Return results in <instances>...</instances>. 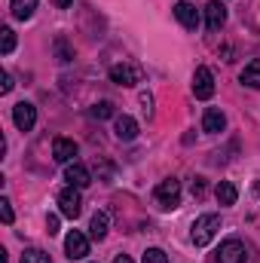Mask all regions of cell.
I'll list each match as a JSON object with an SVG mask.
<instances>
[{
    "instance_id": "obj_1",
    "label": "cell",
    "mask_w": 260,
    "mask_h": 263,
    "mask_svg": "<svg viewBox=\"0 0 260 263\" xmlns=\"http://www.w3.org/2000/svg\"><path fill=\"white\" fill-rule=\"evenodd\" d=\"M220 230V214H202L193 220V230H190V242L196 248H205Z\"/></svg>"
},
{
    "instance_id": "obj_2",
    "label": "cell",
    "mask_w": 260,
    "mask_h": 263,
    "mask_svg": "<svg viewBox=\"0 0 260 263\" xmlns=\"http://www.w3.org/2000/svg\"><path fill=\"white\" fill-rule=\"evenodd\" d=\"M153 199H156V205L159 208H178L181 205V181L178 178H165V181H159L156 184V190H153Z\"/></svg>"
},
{
    "instance_id": "obj_3",
    "label": "cell",
    "mask_w": 260,
    "mask_h": 263,
    "mask_svg": "<svg viewBox=\"0 0 260 263\" xmlns=\"http://www.w3.org/2000/svg\"><path fill=\"white\" fill-rule=\"evenodd\" d=\"M59 211H62L65 217H70V220L80 217V211H83V196H80L77 187H65V190L59 193Z\"/></svg>"
},
{
    "instance_id": "obj_4",
    "label": "cell",
    "mask_w": 260,
    "mask_h": 263,
    "mask_svg": "<svg viewBox=\"0 0 260 263\" xmlns=\"http://www.w3.org/2000/svg\"><path fill=\"white\" fill-rule=\"evenodd\" d=\"M193 95L199 101H208L211 95H214V73H211V67H196L193 73Z\"/></svg>"
},
{
    "instance_id": "obj_5",
    "label": "cell",
    "mask_w": 260,
    "mask_h": 263,
    "mask_svg": "<svg viewBox=\"0 0 260 263\" xmlns=\"http://www.w3.org/2000/svg\"><path fill=\"white\" fill-rule=\"evenodd\" d=\"M110 80H114L117 86H135V83H141V80H144V70H141L138 65L123 62V65L110 67Z\"/></svg>"
},
{
    "instance_id": "obj_6",
    "label": "cell",
    "mask_w": 260,
    "mask_h": 263,
    "mask_svg": "<svg viewBox=\"0 0 260 263\" xmlns=\"http://www.w3.org/2000/svg\"><path fill=\"white\" fill-rule=\"evenodd\" d=\"M12 123H15L18 132H31L37 126V107L28 104V101H18V104L12 107Z\"/></svg>"
},
{
    "instance_id": "obj_7",
    "label": "cell",
    "mask_w": 260,
    "mask_h": 263,
    "mask_svg": "<svg viewBox=\"0 0 260 263\" xmlns=\"http://www.w3.org/2000/svg\"><path fill=\"white\" fill-rule=\"evenodd\" d=\"M65 254L70 260H83L89 254V239L80 233V230H70L65 236Z\"/></svg>"
},
{
    "instance_id": "obj_8",
    "label": "cell",
    "mask_w": 260,
    "mask_h": 263,
    "mask_svg": "<svg viewBox=\"0 0 260 263\" xmlns=\"http://www.w3.org/2000/svg\"><path fill=\"white\" fill-rule=\"evenodd\" d=\"M217 263H245V245L239 239H227L220 248H217Z\"/></svg>"
},
{
    "instance_id": "obj_9",
    "label": "cell",
    "mask_w": 260,
    "mask_h": 263,
    "mask_svg": "<svg viewBox=\"0 0 260 263\" xmlns=\"http://www.w3.org/2000/svg\"><path fill=\"white\" fill-rule=\"evenodd\" d=\"M65 181H67V187H77V190H83V187H89V184H92V172H89L83 162H67Z\"/></svg>"
},
{
    "instance_id": "obj_10",
    "label": "cell",
    "mask_w": 260,
    "mask_h": 263,
    "mask_svg": "<svg viewBox=\"0 0 260 263\" xmlns=\"http://www.w3.org/2000/svg\"><path fill=\"white\" fill-rule=\"evenodd\" d=\"M205 25H208V31H220L227 25V6H224V0H208L205 3Z\"/></svg>"
},
{
    "instance_id": "obj_11",
    "label": "cell",
    "mask_w": 260,
    "mask_h": 263,
    "mask_svg": "<svg viewBox=\"0 0 260 263\" xmlns=\"http://www.w3.org/2000/svg\"><path fill=\"white\" fill-rule=\"evenodd\" d=\"M175 18H178L187 31H196V28H199V9H196L193 3H187V0H178V3H175Z\"/></svg>"
},
{
    "instance_id": "obj_12",
    "label": "cell",
    "mask_w": 260,
    "mask_h": 263,
    "mask_svg": "<svg viewBox=\"0 0 260 263\" xmlns=\"http://www.w3.org/2000/svg\"><path fill=\"white\" fill-rule=\"evenodd\" d=\"M227 129V117H224V110H217V107H208L205 114H202V132H208V135H217V132Z\"/></svg>"
},
{
    "instance_id": "obj_13",
    "label": "cell",
    "mask_w": 260,
    "mask_h": 263,
    "mask_svg": "<svg viewBox=\"0 0 260 263\" xmlns=\"http://www.w3.org/2000/svg\"><path fill=\"white\" fill-rule=\"evenodd\" d=\"M52 156H55V162H77L73 156H77V144L70 141V138H55L52 141Z\"/></svg>"
},
{
    "instance_id": "obj_14",
    "label": "cell",
    "mask_w": 260,
    "mask_h": 263,
    "mask_svg": "<svg viewBox=\"0 0 260 263\" xmlns=\"http://www.w3.org/2000/svg\"><path fill=\"white\" fill-rule=\"evenodd\" d=\"M107 227H110V217H107V211H95V214H92V220H89V236L101 242V239L107 236Z\"/></svg>"
},
{
    "instance_id": "obj_15",
    "label": "cell",
    "mask_w": 260,
    "mask_h": 263,
    "mask_svg": "<svg viewBox=\"0 0 260 263\" xmlns=\"http://www.w3.org/2000/svg\"><path fill=\"white\" fill-rule=\"evenodd\" d=\"M117 138L120 141H135L138 138V120H132V117H117Z\"/></svg>"
},
{
    "instance_id": "obj_16",
    "label": "cell",
    "mask_w": 260,
    "mask_h": 263,
    "mask_svg": "<svg viewBox=\"0 0 260 263\" xmlns=\"http://www.w3.org/2000/svg\"><path fill=\"white\" fill-rule=\"evenodd\" d=\"M214 196L220 205H236V199H239V190H236V184L233 181H220L217 187H214Z\"/></svg>"
},
{
    "instance_id": "obj_17",
    "label": "cell",
    "mask_w": 260,
    "mask_h": 263,
    "mask_svg": "<svg viewBox=\"0 0 260 263\" xmlns=\"http://www.w3.org/2000/svg\"><path fill=\"white\" fill-rule=\"evenodd\" d=\"M239 80H242L248 89H260V59H254V62H248V65L242 67Z\"/></svg>"
},
{
    "instance_id": "obj_18",
    "label": "cell",
    "mask_w": 260,
    "mask_h": 263,
    "mask_svg": "<svg viewBox=\"0 0 260 263\" xmlns=\"http://www.w3.org/2000/svg\"><path fill=\"white\" fill-rule=\"evenodd\" d=\"M9 9H12V15H15V18L28 22V18L34 15V9H37V0H12V3H9Z\"/></svg>"
},
{
    "instance_id": "obj_19",
    "label": "cell",
    "mask_w": 260,
    "mask_h": 263,
    "mask_svg": "<svg viewBox=\"0 0 260 263\" xmlns=\"http://www.w3.org/2000/svg\"><path fill=\"white\" fill-rule=\"evenodd\" d=\"M242 18H245V25L260 31V0H248V6L242 9Z\"/></svg>"
},
{
    "instance_id": "obj_20",
    "label": "cell",
    "mask_w": 260,
    "mask_h": 263,
    "mask_svg": "<svg viewBox=\"0 0 260 263\" xmlns=\"http://www.w3.org/2000/svg\"><path fill=\"white\" fill-rule=\"evenodd\" d=\"M12 49H15V31H12V28H3V31H0V52L9 55Z\"/></svg>"
},
{
    "instance_id": "obj_21",
    "label": "cell",
    "mask_w": 260,
    "mask_h": 263,
    "mask_svg": "<svg viewBox=\"0 0 260 263\" xmlns=\"http://www.w3.org/2000/svg\"><path fill=\"white\" fill-rule=\"evenodd\" d=\"M55 55H59V62H73V49H70V43H67L65 37H55Z\"/></svg>"
},
{
    "instance_id": "obj_22",
    "label": "cell",
    "mask_w": 260,
    "mask_h": 263,
    "mask_svg": "<svg viewBox=\"0 0 260 263\" xmlns=\"http://www.w3.org/2000/svg\"><path fill=\"white\" fill-rule=\"evenodd\" d=\"M22 263H52V260H49L46 251H40V248H28V251L22 254Z\"/></svg>"
},
{
    "instance_id": "obj_23",
    "label": "cell",
    "mask_w": 260,
    "mask_h": 263,
    "mask_svg": "<svg viewBox=\"0 0 260 263\" xmlns=\"http://www.w3.org/2000/svg\"><path fill=\"white\" fill-rule=\"evenodd\" d=\"M92 117H95V120H110V117H114V101H98V104L92 107Z\"/></svg>"
},
{
    "instance_id": "obj_24",
    "label": "cell",
    "mask_w": 260,
    "mask_h": 263,
    "mask_svg": "<svg viewBox=\"0 0 260 263\" xmlns=\"http://www.w3.org/2000/svg\"><path fill=\"white\" fill-rule=\"evenodd\" d=\"M95 172H98V181H104V184H110V181H114V172H117V168H114V162H107V159H101V162L95 165Z\"/></svg>"
},
{
    "instance_id": "obj_25",
    "label": "cell",
    "mask_w": 260,
    "mask_h": 263,
    "mask_svg": "<svg viewBox=\"0 0 260 263\" xmlns=\"http://www.w3.org/2000/svg\"><path fill=\"white\" fill-rule=\"evenodd\" d=\"M141 263H169V254H165L162 248H147Z\"/></svg>"
},
{
    "instance_id": "obj_26",
    "label": "cell",
    "mask_w": 260,
    "mask_h": 263,
    "mask_svg": "<svg viewBox=\"0 0 260 263\" xmlns=\"http://www.w3.org/2000/svg\"><path fill=\"white\" fill-rule=\"evenodd\" d=\"M0 217H3V223H12V202L9 199H0Z\"/></svg>"
},
{
    "instance_id": "obj_27",
    "label": "cell",
    "mask_w": 260,
    "mask_h": 263,
    "mask_svg": "<svg viewBox=\"0 0 260 263\" xmlns=\"http://www.w3.org/2000/svg\"><path fill=\"white\" fill-rule=\"evenodd\" d=\"M46 233H49V236L59 233V214H49V217H46Z\"/></svg>"
},
{
    "instance_id": "obj_28",
    "label": "cell",
    "mask_w": 260,
    "mask_h": 263,
    "mask_svg": "<svg viewBox=\"0 0 260 263\" xmlns=\"http://www.w3.org/2000/svg\"><path fill=\"white\" fill-rule=\"evenodd\" d=\"M190 190H193V196H196V199H202V196H205V181H202V178H196Z\"/></svg>"
},
{
    "instance_id": "obj_29",
    "label": "cell",
    "mask_w": 260,
    "mask_h": 263,
    "mask_svg": "<svg viewBox=\"0 0 260 263\" xmlns=\"http://www.w3.org/2000/svg\"><path fill=\"white\" fill-rule=\"evenodd\" d=\"M12 86H15V83H12V77H9V73H3V83H0V92H3V95H9V92H12Z\"/></svg>"
},
{
    "instance_id": "obj_30",
    "label": "cell",
    "mask_w": 260,
    "mask_h": 263,
    "mask_svg": "<svg viewBox=\"0 0 260 263\" xmlns=\"http://www.w3.org/2000/svg\"><path fill=\"white\" fill-rule=\"evenodd\" d=\"M141 104H144V110H150V104H153V98H150V95L144 92V95H141Z\"/></svg>"
},
{
    "instance_id": "obj_31",
    "label": "cell",
    "mask_w": 260,
    "mask_h": 263,
    "mask_svg": "<svg viewBox=\"0 0 260 263\" xmlns=\"http://www.w3.org/2000/svg\"><path fill=\"white\" fill-rule=\"evenodd\" d=\"M114 263H135V260H132L129 254H120V257H117V260H114Z\"/></svg>"
},
{
    "instance_id": "obj_32",
    "label": "cell",
    "mask_w": 260,
    "mask_h": 263,
    "mask_svg": "<svg viewBox=\"0 0 260 263\" xmlns=\"http://www.w3.org/2000/svg\"><path fill=\"white\" fill-rule=\"evenodd\" d=\"M55 3H59V9H67V6H70L73 0H55Z\"/></svg>"
}]
</instances>
